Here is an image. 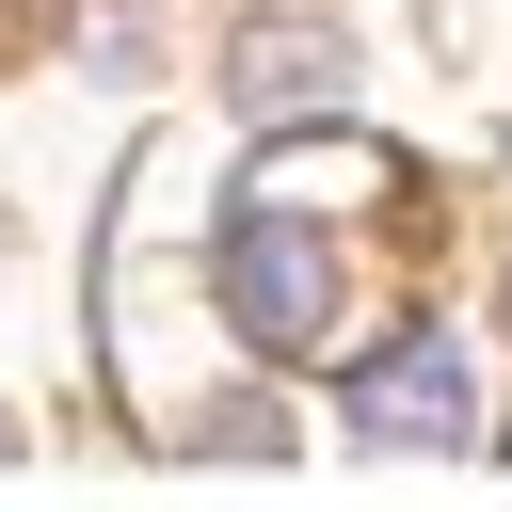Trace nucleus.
I'll return each instance as SVG.
<instances>
[{
    "label": "nucleus",
    "instance_id": "obj_1",
    "mask_svg": "<svg viewBox=\"0 0 512 512\" xmlns=\"http://www.w3.org/2000/svg\"><path fill=\"white\" fill-rule=\"evenodd\" d=\"M352 224H416V160L384 128H336V112L272 128L240 160V192H224V240H208L224 320L256 352H320L336 304H352Z\"/></svg>",
    "mask_w": 512,
    "mask_h": 512
},
{
    "label": "nucleus",
    "instance_id": "obj_7",
    "mask_svg": "<svg viewBox=\"0 0 512 512\" xmlns=\"http://www.w3.org/2000/svg\"><path fill=\"white\" fill-rule=\"evenodd\" d=\"M0 448H16V416H0Z\"/></svg>",
    "mask_w": 512,
    "mask_h": 512
},
{
    "label": "nucleus",
    "instance_id": "obj_5",
    "mask_svg": "<svg viewBox=\"0 0 512 512\" xmlns=\"http://www.w3.org/2000/svg\"><path fill=\"white\" fill-rule=\"evenodd\" d=\"M192 448H256V464H272V448H288V416H272V400H224V416H192Z\"/></svg>",
    "mask_w": 512,
    "mask_h": 512
},
{
    "label": "nucleus",
    "instance_id": "obj_4",
    "mask_svg": "<svg viewBox=\"0 0 512 512\" xmlns=\"http://www.w3.org/2000/svg\"><path fill=\"white\" fill-rule=\"evenodd\" d=\"M80 64H112V80H144V64H160V32H144V16H80Z\"/></svg>",
    "mask_w": 512,
    "mask_h": 512
},
{
    "label": "nucleus",
    "instance_id": "obj_6",
    "mask_svg": "<svg viewBox=\"0 0 512 512\" xmlns=\"http://www.w3.org/2000/svg\"><path fill=\"white\" fill-rule=\"evenodd\" d=\"M48 48V0H0V64H32Z\"/></svg>",
    "mask_w": 512,
    "mask_h": 512
},
{
    "label": "nucleus",
    "instance_id": "obj_2",
    "mask_svg": "<svg viewBox=\"0 0 512 512\" xmlns=\"http://www.w3.org/2000/svg\"><path fill=\"white\" fill-rule=\"evenodd\" d=\"M352 432H368V448H464V432H480V400H464V336L416 320L400 352H368V368H352Z\"/></svg>",
    "mask_w": 512,
    "mask_h": 512
},
{
    "label": "nucleus",
    "instance_id": "obj_3",
    "mask_svg": "<svg viewBox=\"0 0 512 512\" xmlns=\"http://www.w3.org/2000/svg\"><path fill=\"white\" fill-rule=\"evenodd\" d=\"M224 96H240V128L336 112V96H352V32H336V16H256V32L224 48Z\"/></svg>",
    "mask_w": 512,
    "mask_h": 512
}]
</instances>
